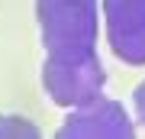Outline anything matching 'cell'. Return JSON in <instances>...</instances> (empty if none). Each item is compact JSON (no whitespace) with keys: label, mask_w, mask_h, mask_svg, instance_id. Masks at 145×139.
<instances>
[{"label":"cell","mask_w":145,"mask_h":139,"mask_svg":"<svg viewBox=\"0 0 145 139\" xmlns=\"http://www.w3.org/2000/svg\"><path fill=\"white\" fill-rule=\"evenodd\" d=\"M97 0H36V20L48 58H84L97 52Z\"/></svg>","instance_id":"1"},{"label":"cell","mask_w":145,"mask_h":139,"mask_svg":"<svg viewBox=\"0 0 145 139\" xmlns=\"http://www.w3.org/2000/svg\"><path fill=\"white\" fill-rule=\"evenodd\" d=\"M106 84V68L100 65L97 52L84 58H48L42 65V88H45L48 100L58 107H78V103L103 94Z\"/></svg>","instance_id":"2"},{"label":"cell","mask_w":145,"mask_h":139,"mask_svg":"<svg viewBox=\"0 0 145 139\" xmlns=\"http://www.w3.org/2000/svg\"><path fill=\"white\" fill-rule=\"evenodd\" d=\"M61 139H84V136H97V139H129L135 136V120L129 117V110L113 97H97L71 107V113L65 117V123L58 126Z\"/></svg>","instance_id":"3"},{"label":"cell","mask_w":145,"mask_h":139,"mask_svg":"<svg viewBox=\"0 0 145 139\" xmlns=\"http://www.w3.org/2000/svg\"><path fill=\"white\" fill-rule=\"evenodd\" d=\"M110 52L123 65H145V0H103Z\"/></svg>","instance_id":"4"},{"label":"cell","mask_w":145,"mask_h":139,"mask_svg":"<svg viewBox=\"0 0 145 139\" xmlns=\"http://www.w3.org/2000/svg\"><path fill=\"white\" fill-rule=\"evenodd\" d=\"M3 136H32L36 139L39 136V126L32 123V120H26V117H0V139Z\"/></svg>","instance_id":"5"},{"label":"cell","mask_w":145,"mask_h":139,"mask_svg":"<svg viewBox=\"0 0 145 139\" xmlns=\"http://www.w3.org/2000/svg\"><path fill=\"white\" fill-rule=\"evenodd\" d=\"M132 100H135V120L145 126V81L135 88V94H132Z\"/></svg>","instance_id":"6"}]
</instances>
